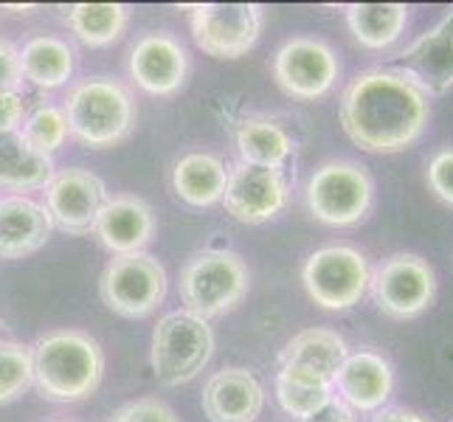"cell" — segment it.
<instances>
[{"label": "cell", "mask_w": 453, "mask_h": 422, "mask_svg": "<svg viewBox=\"0 0 453 422\" xmlns=\"http://www.w3.org/2000/svg\"><path fill=\"white\" fill-rule=\"evenodd\" d=\"M434 96L400 68H372L343 88L338 119L355 147L372 155H397L423 138Z\"/></svg>", "instance_id": "1"}, {"label": "cell", "mask_w": 453, "mask_h": 422, "mask_svg": "<svg viewBox=\"0 0 453 422\" xmlns=\"http://www.w3.org/2000/svg\"><path fill=\"white\" fill-rule=\"evenodd\" d=\"M102 343L80 330H54L31 343L37 392L51 403H82L104 378Z\"/></svg>", "instance_id": "2"}, {"label": "cell", "mask_w": 453, "mask_h": 422, "mask_svg": "<svg viewBox=\"0 0 453 422\" xmlns=\"http://www.w3.org/2000/svg\"><path fill=\"white\" fill-rule=\"evenodd\" d=\"M62 111L68 119V133L90 150L121 144L135 124L133 93L107 76H93L73 85Z\"/></svg>", "instance_id": "3"}, {"label": "cell", "mask_w": 453, "mask_h": 422, "mask_svg": "<svg viewBox=\"0 0 453 422\" xmlns=\"http://www.w3.org/2000/svg\"><path fill=\"white\" fill-rule=\"evenodd\" d=\"M248 288L251 273L240 254L228 248H206L197 251L180 271V302L183 310L200 318H220L237 307Z\"/></svg>", "instance_id": "4"}, {"label": "cell", "mask_w": 453, "mask_h": 422, "mask_svg": "<svg viewBox=\"0 0 453 422\" xmlns=\"http://www.w3.org/2000/svg\"><path fill=\"white\" fill-rule=\"evenodd\" d=\"M214 355V330L189 310H172L152 330L150 364L155 380L175 388L195 380Z\"/></svg>", "instance_id": "5"}, {"label": "cell", "mask_w": 453, "mask_h": 422, "mask_svg": "<svg viewBox=\"0 0 453 422\" xmlns=\"http://www.w3.org/2000/svg\"><path fill=\"white\" fill-rule=\"evenodd\" d=\"M304 200L319 223L333 228H352L364 223L374 206V180L366 166L355 161H324L312 169Z\"/></svg>", "instance_id": "6"}, {"label": "cell", "mask_w": 453, "mask_h": 422, "mask_svg": "<svg viewBox=\"0 0 453 422\" xmlns=\"http://www.w3.org/2000/svg\"><path fill=\"white\" fill-rule=\"evenodd\" d=\"M302 281L307 295L321 310L343 312L361 304L369 293L372 268L366 254L352 245H324L307 257Z\"/></svg>", "instance_id": "7"}, {"label": "cell", "mask_w": 453, "mask_h": 422, "mask_svg": "<svg viewBox=\"0 0 453 422\" xmlns=\"http://www.w3.org/2000/svg\"><path fill=\"white\" fill-rule=\"evenodd\" d=\"M169 276L152 254L113 257L99 279V295L104 307L121 318H147L166 299Z\"/></svg>", "instance_id": "8"}, {"label": "cell", "mask_w": 453, "mask_h": 422, "mask_svg": "<svg viewBox=\"0 0 453 422\" xmlns=\"http://www.w3.org/2000/svg\"><path fill=\"white\" fill-rule=\"evenodd\" d=\"M372 302L383 316L409 321L423 316L436 299V273L417 254H392L372 271Z\"/></svg>", "instance_id": "9"}, {"label": "cell", "mask_w": 453, "mask_h": 422, "mask_svg": "<svg viewBox=\"0 0 453 422\" xmlns=\"http://www.w3.org/2000/svg\"><path fill=\"white\" fill-rule=\"evenodd\" d=\"M192 12V40L214 59H240L254 49L265 28L259 4H197Z\"/></svg>", "instance_id": "10"}, {"label": "cell", "mask_w": 453, "mask_h": 422, "mask_svg": "<svg viewBox=\"0 0 453 422\" xmlns=\"http://www.w3.org/2000/svg\"><path fill=\"white\" fill-rule=\"evenodd\" d=\"M341 76V59L326 40L293 37L273 57V80L290 99L316 102L326 96Z\"/></svg>", "instance_id": "11"}, {"label": "cell", "mask_w": 453, "mask_h": 422, "mask_svg": "<svg viewBox=\"0 0 453 422\" xmlns=\"http://www.w3.org/2000/svg\"><path fill=\"white\" fill-rule=\"evenodd\" d=\"M107 203V186L99 175L88 169L68 166L54 172L45 186V211L51 226L71 237H85L99 220V211Z\"/></svg>", "instance_id": "12"}, {"label": "cell", "mask_w": 453, "mask_h": 422, "mask_svg": "<svg viewBox=\"0 0 453 422\" xmlns=\"http://www.w3.org/2000/svg\"><path fill=\"white\" fill-rule=\"evenodd\" d=\"M290 183L282 169H265L251 164L228 166L223 209L242 226H262L285 211Z\"/></svg>", "instance_id": "13"}, {"label": "cell", "mask_w": 453, "mask_h": 422, "mask_svg": "<svg viewBox=\"0 0 453 422\" xmlns=\"http://www.w3.org/2000/svg\"><path fill=\"white\" fill-rule=\"evenodd\" d=\"M333 392L352 414H374L395 395V366L374 349H349L333 374Z\"/></svg>", "instance_id": "14"}, {"label": "cell", "mask_w": 453, "mask_h": 422, "mask_svg": "<svg viewBox=\"0 0 453 422\" xmlns=\"http://www.w3.org/2000/svg\"><path fill=\"white\" fill-rule=\"evenodd\" d=\"M189 73V54L172 35H144L130 51V76L150 96H175Z\"/></svg>", "instance_id": "15"}, {"label": "cell", "mask_w": 453, "mask_h": 422, "mask_svg": "<svg viewBox=\"0 0 453 422\" xmlns=\"http://www.w3.org/2000/svg\"><path fill=\"white\" fill-rule=\"evenodd\" d=\"M395 68L411 73L434 99L453 90V6L431 31L405 45Z\"/></svg>", "instance_id": "16"}, {"label": "cell", "mask_w": 453, "mask_h": 422, "mask_svg": "<svg viewBox=\"0 0 453 422\" xmlns=\"http://www.w3.org/2000/svg\"><path fill=\"white\" fill-rule=\"evenodd\" d=\"M200 403L211 422H257L265 409V386L251 369L226 366L206 380Z\"/></svg>", "instance_id": "17"}, {"label": "cell", "mask_w": 453, "mask_h": 422, "mask_svg": "<svg viewBox=\"0 0 453 422\" xmlns=\"http://www.w3.org/2000/svg\"><path fill=\"white\" fill-rule=\"evenodd\" d=\"M93 234L113 257L142 254L155 237V214L150 203L135 195L107 197Z\"/></svg>", "instance_id": "18"}, {"label": "cell", "mask_w": 453, "mask_h": 422, "mask_svg": "<svg viewBox=\"0 0 453 422\" xmlns=\"http://www.w3.org/2000/svg\"><path fill=\"white\" fill-rule=\"evenodd\" d=\"M51 217L26 195L0 197V259H26L51 240Z\"/></svg>", "instance_id": "19"}, {"label": "cell", "mask_w": 453, "mask_h": 422, "mask_svg": "<svg viewBox=\"0 0 453 422\" xmlns=\"http://www.w3.org/2000/svg\"><path fill=\"white\" fill-rule=\"evenodd\" d=\"M172 192L186 206L209 209L220 203L228 183V166L214 152H186L172 164L169 172Z\"/></svg>", "instance_id": "20"}, {"label": "cell", "mask_w": 453, "mask_h": 422, "mask_svg": "<svg viewBox=\"0 0 453 422\" xmlns=\"http://www.w3.org/2000/svg\"><path fill=\"white\" fill-rule=\"evenodd\" d=\"M343 12H347L349 35L369 51L392 49L411 18V9L405 4H349Z\"/></svg>", "instance_id": "21"}, {"label": "cell", "mask_w": 453, "mask_h": 422, "mask_svg": "<svg viewBox=\"0 0 453 422\" xmlns=\"http://www.w3.org/2000/svg\"><path fill=\"white\" fill-rule=\"evenodd\" d=\"M54 161L26 144L18 133L0 135V189L6 192H31L45 189L54 178Z\"/></svg>", "instance_id": "22"}, {"label": "cell", "mask_w": 453, "mask_h": 422, "mask_svg": "<svg viewBox=\"0 0 453 422\" xmlns=\"http://www.w3.org/2000/svg\"><path fill=\"white\" fill-rule=\"evenodd\" d=\"M273 388H276V400L282 405V411L299 422L319 414L326 403L335 400L330 378H324L319 372L302 369V366H290V364H279Z\"/></svg>", "instance_id": "23"}, {"label": "cell", "mask_w": 453, "mask_h": 422, "mask_svg": "<svg viewBox=\"0 0 453 422\" xmlns=\"http://www.w3.org/2000/svg\"><path fill=\"white\" fill-rule=\"evenodd\" d=\"M296 141L293 135L265 116H248L237 127V152L242 164L265 166V169H285L290 161Z\"/></svg>", "instance_id": "24"}, {"label": "cell", "mask_w": 453, "mask_h": 422, "mask_svg": "<svg viewBox=\"0 0 453 422\" xmlns=\"http://www.w3.org/2000/svg\"><path fill=\"white\" fill-rule=\"evenodd\" d=\"M73 49L59 37L40 35L31 37L20 49V71L23 80L37 85L40 90H57L73 76Z\"/></svg>", "instance_id": "25"}, {"label": "cell", "mask_w": 453, "mask_h": 422, "mask_svg": "<svg viewBox=\"0 0 453 422\" xmlns=\"http://www.w3.org/2000/svg\"><path fill=\"white\" fill-rule=\"evenodd\" d=\"M347 355H349V347H347V341H343V335H338L335 330H326V326H310V330L296 333L285 343L282 355H279V364L302 366L333 380V374L338 372V366L343 364Z\"/></svg>", "instance_id": "26"}, {"label": "cell", "mask_w": 453, "mask_h": 422, "mask_svg": "<svg viewBox=\"0 0 453 422\" xmlns=\"http://www.w3.org/2000/svg\"><path fill=\"white\" fill-rule=\"evenodd\" d=\"M65 23L85 45L102 49L121 40L130 23V6L124 4H73L65 9Z\"/></svg>", "instance_id": "27"}, {"label": "cell", "mask_w": 453, "mask_h": 422, "mask_svg": "<svg viewBox=\"0 0 453 422\" xmlns=\"http://www.w3.org/2000/svg\"><path fill=\"white\" fill-rule=\"evenodd\" d=\"M20 135L26 138V144L31 150H37L40 155H51L65 144L68 133V119L62 107L54 104H40L37 111H31L20 127Z\"/></svg>", "instance_id": "28"}, {"label": "cell", "mask_w": 453, "mask_h": 422, "mask_svg": "<svg viewBox=\"0 0 453 422\" xmlns=\"http://www.w3.org/2000/svg\"><path fill=\"white\" fill-rule=\"evenodd\" d=\"M35 386L31 347L18 341H0V405L20 400Z\"/></svg>", "instance_id": "29"}, {"label": "cell", "mask_w": 453, "mask_h": 422, "mask_svg": "<svg viewBox=\"0 0 453 422\" xmlns=\"http://www.w3.org/2000/svg\"><path fill=\"white\" fill-rule=\"evenodd\" d=\"M111 422H178L175 411L155 397H138L124 403Z\"/></svg>", "instance_id": "30"}, {"label": "cell", "mask_w": 453, "mask_h": 422, "mask_svg": "<svg viewBox=\"0 0 453 422\" xmlns=\"http://www.w3.org/2000/svg\"><path fill=\"white\" fill-rule=\"evenodd\" d=\"M426 180H428V189L436 197H440L442 203H448V206H453V147L440 150L428 161Z\"/></svg>", "instance_id": "31"}, {"label": "cell", "mask_w": 453, "mask_h": 422, "mask_svg": "<svg viewBox=\"0 0 453 422\" xmlns=\"http://www.w3.org/2000/svg\"><path fill=\"white\" fill-rule=\"evenodd\" d=\"M20 49L9 40H0V93H20Z\"/></svg>", "instance_id": "32"}, {"label": "cell", "mask_w": 453, "mask_h": 422, "mask_svg": "<svg viewBox=\"0 0 453 422\" xmlns=\"http://www.w3.org/2000/svg\"><path fill=\"white\" fill-rule=\"evenodd\" d=\"M23 121H26L23 93H0V135L18 133Z\"/></svg>", "instance_id": "33"}, {"label": "cell", "mask_w": 453, "mask_h": 422, "mask_svg": "<svg viewBox=\"0 0 453 422\" xmlns=\"http://www.w3.org/2000/svg\"><path fill=\"white\" fill-rule=\"evenodd\" d=\"M302 422H355V414L335 397L333 403H326L319 414H312V417H307Z\"/></svg>", "instance_id": "34"}, {"label": "cell", "mask_w": 453, "mask_h": 422, "mask_svg": "<svg viewBox=\"0 0 453 422\" xmlns=\"http://www.w3.org/2000/svg\"><path fill=\"white\" fill-rule=\"evenodd\" d=\"M372 422H428V419L417 411L403 409V405H386V409L374 411Z\"/></svg>", "instance_id": "35"}, {"label": "cell", "mask_w": 453, "mask_h": 422, "mask_svg": "<svg viewBox=\"0 0 453 422\" xmlns=\"http://www.w3.org/2000/svg\"><path fill=\"white\" fill-rule=\"evenodd\" d=\"M4 12H14V14H31V12H37V6H35V4H26V6H12V4H6V6H4Z\"/></svg>", "instance_id": "36"}, {"label": "cell", "mask_w": 453, "mask_h": 422, "mask_svg": "<svg viewBox=\"0 0 453 422\" xmlns=\"http://www.w3.org/2000/svg\"><path fill=\"white\" fill-rule=\"evenodd\" d=\"M57 422H68V419H57Z\"/></svg>", "instance_id": "37"}, {"label": "cell", "mask_w": 453, "mask_h": 422, "mask_svg": "<svg viewBox=\"0 0 453 422\" xmlns=\"http://www.w3.org/2000/svg\"><path fill=\"white\" fill-rule=\"evenodd\" d=\"M450 422H453V419H450Z\"/></svg>", "instance_id": "38"}]
</instances>
